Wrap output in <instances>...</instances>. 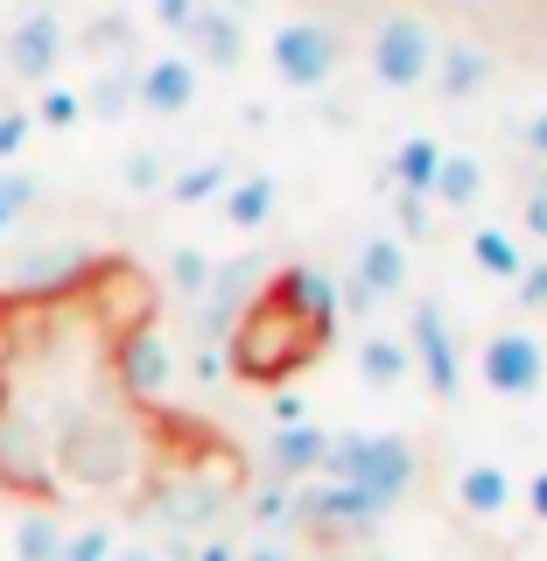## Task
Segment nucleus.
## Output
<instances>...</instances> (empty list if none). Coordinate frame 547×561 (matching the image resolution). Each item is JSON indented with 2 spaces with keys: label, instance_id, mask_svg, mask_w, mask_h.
Segmentation results:
<instances>
[{
  "label": "nucleus",
  "instance_id": "9",
  "mask_svg": "<svg viewBox=\"0 0 547 561\" xmlns=\"http://www.w3.org/2000/svg\"><path fill=\"white\" fill-rule=\"evenodd\" d=\"M22 140H29V113H0V162L22 154Z\"/></svg>",
  "mask_w": 547,
  "mask_h": 561
},
{
  "label": "nucleus",
  "instance_id": "2",
  "mask_svg": "<svg viewBox=\"0 0 547 561\" xmlns=\"http://www.w3.org/2000/svg\"><path fill=\"white\" fill-rule=\"evenodd\" d=\"M190 92H197V70H190L183 57L148 64V78H140V105H155V113H183Z\"/></svg>",
  "mask_w": 547,
  "mask_h": 561
},
{
  "label": "nucleus",
  "instance_id": "4",
  "mask_svg": "<svg viewBox=\"0 0 547 561\" xmlns=\"http://www.w3.org/2000/svg\"><path fill=\"white\" fill-rule=\"evenodd\" d=\"M274 57H281L288 78H323V70H330V49H323V35H316V28H288L274 43Z\"/></svg>",
  "mask_w": 547,
  "mask_h": 561
},
{
  "label": "nucleus",
  "instance_id": "1",
  "mask_svg": "<svg viewBox=\"0 0 547 561\" xmlns=\"http://www.w3.org/2000/svg\"><path fill=\"white\" fill-rule=\"evenodd\" d=\"M57 57H64V28L49 22V14H29V22L8 35V70L14 78H49Z\"/></svg>",
  "mask_w": 547,
  "mask_h": 561
},
{
  "label": "nucleus",
  "instance_id": "10",
  "mask_svg": "<svg viewBox=\"0 0 547 561\" xmlns=\"http://www.w3.org/2000/svg\"><path fill=\"white\" fill-rule=\"evenodd\" d=\"M260 210H267V183H253V190H239V197H232V218H239V225L260 218Z\"/></svg>",
  "mask_w": 547,
  "mask_h": 561
},
{
  "label": "nucleus",
  "instance_id": "8",
  "mask_svg": "<svg viewBox=\"0 0 547 561\" xmlns=\"http://www.w3.org/2000/svg\"><path fill=\"white\" fill-rule=\"evenodd\" d=\"M22 204H29V183H22V175H0V232L14 225V210H22Z\"/></svg>",
  "mask_w": 547,
  "mask_h": 561
},
{
  "label": "nucleus",
  "instance_id": "3",
  "mask_svg": "<svg viewBox=\"0 0 547 561\" xmlns=\"http://www.w3.org/2000/svg\"><path fill=\"white\" fill-rule=\"evenodd\" d=\"M379 70L394 84H414L421 70H429V35H414V28H386L379 35Z\"/></svg>",
  "mask_w": 547,
  "mask_h": 561
},
{
  "label": "nucleus",
  "instance_id": "12",
  "mask_svg": "<svg viewBox=\"0 0 547 561\" xmlns=\"http://www.w3.org/2000/svg\"><path fill=\"white\" fill-rule=\"evenodd\" d=\"M210 183H218V169H197V175H183V197H204Z\"/></svg>",
  "mask_w": 547,
  "mask_h": 561
},
{
  "label": "nucleus",
  "instance_id": "11",
  "mask_svg": "<svg viewBox=\"0 0 547 561\" xmlns=\"http://www.w3.org/2000/svg\"><path fill=\"white\" fill-rule=\"evenodd\" d=\"M155 14L175 22V28H190V22H197V0H155Z\"/></svg>",
  "mask_w": 547,
  "mask_h": 561
},
{
  "label": "nucleus",
  "instance_id": "13",
  "mask_svg": "<svg viewBox=\"0 0 547 561\" xmlns=\"http://www.w3.org/2000/svg\"><path fill=\"white\" fill-rule=\"evenodd\" d=\"M127 561H148V554H127Z\"/></svg>",
  "mask_w": 547,
  "mask_h": 561
},
{
  "label": "nucleus",
  "instance_id": "7",
  "mask_svg": "<svg viewBox=\"0 0 547 561\" xmlns=\"http://www.w3.org/2000/svg\"><path fill=\"white\" fill-rule=\"evenodd\" d=\"M105 554H113V540H105V534H78V540H64L57 561H105Z\"/></svg>",
  "mask_w": 547,
  "mask_h": 561
},
{
  "label": "nucleus",
  "instance_id": "5",
  "mask_svg": "<svg viewBox=\"0 0 547 561\" xmlns=\"http://www.w3.org/2000/svg\"><path fill=\"white\" fill-rule=\"evenodd\" d=\"M14 554H22V561H57V554H64L57 526H49V519H22V534H14Z\"/></svg>",
  "mask_w": 547,
  "mask_h": 561
},
{
  "label": "nucleus",
  "instance_id": "6",
  "mask_svg": "<svg viewBox=\"0 0 547 561\" xmlns=\"http://www.w3.org/2000/svg\"><path fill=\"white\" fill-rule=\"evenodd\" d=\"M35 119H43V127H78V119H84V99L57 84V92H43V99H35Z\"/></svg>",
  "mask_w": 547,
  "mask_h": 561
}]
</instances>
